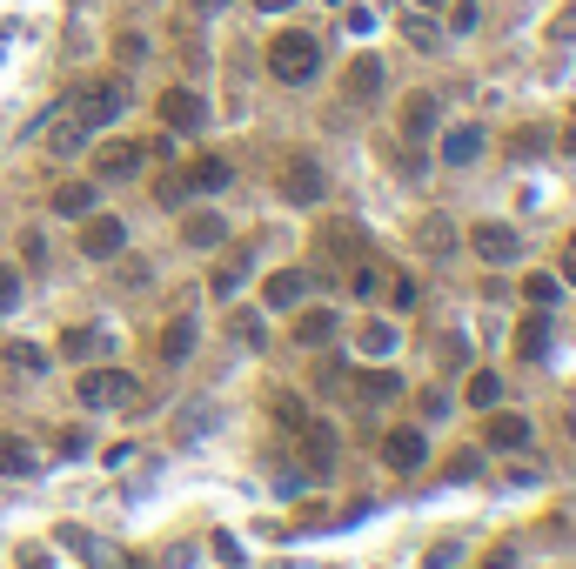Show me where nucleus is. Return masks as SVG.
I'll return each instance as SVG.
<instances>
[{"label":"nucleus","instance_id":"0eeeda50","mask_svg":"<svg viewBox=\"0 0 576 569\" xmlns=\"http://www.w3.org/2000/svg\"><path fill=\"white\" fill-rule=\"evenodd\" d=\"M469 248H476V255H483V262H516V255H523V235H516L510 221H476V228H469Z\"/></svg>","mask_w":576,"mask_h":569},{"label":"nucleus","instance_id":"72a5a7b5","mask_svg":"<svg viewBox=\"0 0 576 569\" xmlns=\"http://www.w3.org/2000/svg\"><path fill=\"white\" fill-rule=\"evenodd\" d=\"M389 302H396V308H416V282H409V275H396V282H389Z\"/></svg>","mask_w":576,"mask_h":569},{"label":"nucleus","instance_id":"bb28decb","mask_svg":"<svg viewBox=\"0 0 576 569\" xmlns=\"http://www.w3.org/2000/svg\"><path fill=\"white\" fill-rule=\"evenodd\" d=\"M496 395H503V382H496V375H469V402H476V409H489V402H496Z\"/></svg>","mask_w":576,"mask_h":569},{"label":"nucleus","instance_id":"58836bf2","mask_svg":"<svg viewBox=\"0 0 576 569\" xmlns=\"http://www.w3.org/2000/svg\"><path fill=\"white\" fill-rule=\"evenodd\" d=\"M21 569H47V549H27V556H21Z\"/></svg>","mask_w":576,"mask_h":569},{"label":"nucleus","instance_id":"f03ea898","mask_svg":"<svg viewBox=\"0 0 576 569\" xmlns=\"http://www.w3.org/2000/svg\"><path fill=\"white\" fill-rule=\"evenodd\" d=\"M74 389H81L88 409H134V402H141V382H134L128 369H88Z\"/></svg>","mask_w":576,"mask_h":569},{"label":"nucleus","instance_id":"aec40b11","mask_svg":"<svg viewBox=\"0 0 576 569\" xmlns=\"http://www.w3.org/2000/svg\"><path fill=\"white\" fill-rule=\"evenodd\" d=\"M543 349H550V315H530V322L516 329V355H530V362H536Z\"/></svg>","mask_w":576,"mask_h":569},{"label":"nucleus","instance_id":"a19ab883","mask_svg":"<svg viewBox=\"0 0 576 569\" xmlns=\"http://www.w3.org/2000/svg\"><path fill=\"white\" fill-rule=\"evenodd\" d=\"M255 7H262V14H282V7H295V0H255Z\"/></svg>","mask_w":576,"mask_h":569},{"label":"nucleus","instance_id":"37998d69","mask_svg":"<svg viewBox=\"0 0 576 569\" xmlns=\"http://www.w3.org/2000/svg\"><path fill=\"white\" fill-rule=\"evenodd\" d=\"M416 7H443V0H416Z\"/></svg>","mask_w":576,"mask_h":569},{"label":"nucleus","instance_id":"f257e3e1","mask_svg":"<svg viewBox=\"0 0 576 569\" xmlns=\"http://www.w3.org/2000/svg\"><path fill=\"white\" fill-rule=\"evenodd\" d=\"M315 67H322L315 34H275V41H268V74H275V81L302 88V81H315Z\"/></svg>","mask_w":576,"mask_h":569},{"label":"nucleus","instance_id":"39448f33","mask_svg":"<svg viewBox=\"0 0 576 569\" xmlns=\"http://www.w3.org/2000/svg\"><path fill=\"white\" fill-rule=\"evenodd\" d=\"M322 195H329L322 168H315L309 154H288V168H282V201H295V208H315Z\"/></svg>","mask_w":576,"mask_h":569},{"label":"nucleus","instance_id":"ddd939ff","mask_svg":"<svg viewBox=\"0 0 576 569\" xmlns=\"http://www.w3.org/2000/svg\"><path fill=\"white\" fill-rule=\"evenodd\" d=\"M54 215L61 221H88L94 215V181H61V188H54Z\"/></svg>","mask_w":576,"mask_h":569},{"label":"nucleus","instance_id":"9b49d317","mask_svg":"<svg viewBox=\"0 0 576 569\" xmlns=\"http://www.w3.org/2000/svg\"><path fill=\"white\" fill-rule=\"evenodd\" d=\"M335 329H342V322H335V308H302V315H295V342H302V349L335 342Z\"/></svg>","mask_w":576,"mask_h":569},{"label":"nucleus","instance_id":"ea45409f","mask_svg":"<svg viewBox=\"0 0 576 569\" xmlns=\"http://www.w3.org/2000/svg\"><path fill=\"white\" fill-rule=\"evenodd\" d=\"M563 154H576V114H570V128H563Z\"/></svg>","mask_w":576,"mask_h":569},{"label":"nucleus","instance_id":"412c9836","mask_svg":"<svg viewBox=\"0 0 576 569\" xmlns=\"http://www.w3.org/2000/svg\"><path fill=\"white\" fill-rule=\"evenodd\" d=\"M489 442H496V449H523V442H530V422L523 416H489Z\"/></svg>","mask_w":576,"mask_h":569},{"label":"nucleus","instance_id":"5701e85b","mask_svg":"<svg viewBox=\"0 0 576 569\" xmlns=\"http://www.w3.org/2000/svg\"><path fill=\"white\" fill-rule=\"evenodd\" d=\"M61 349H67V355H94V349H108V329H67Z\"/></svg>","mask_w":576,"mask_h":569},{"label":"nucleus","instance_id":"a878e982","mask_svg":"<svg viewBox=\"0 0 576 569\" xmlns=\"http://www.w3.org/2000/svg\"><path fill=\"white\" fill-rule=\"evenodd\" d=\"M228 329L242 335L248 349H262V315H255V308H235V322H228Z\"/></svg>","mask_w":576,"mask_h":569},{"label":"nucleus","instance_id":"e433bc0d","mask_svg":"<svg viewBox=\"0 0 576 569\" xmlns=\"http://www.w3.org/2000/svg\"><path fill=\"white\" fill-rule=\"evenodd\" d=\"M483 569H516V549H489V563Z\"/></svg>","mask_w":576,"mask_h":569},{"label":"nucleus","instance_id":"7ed1b4c3","mask_svg":"<svg viewBox=\"0 0 576 569\" xmlns=\"http://www.w3.org/2000/svg\"><path fill=\"white\" fill-rule=\"evenodd\" d=\"M228 181H235V161H222V154H201L195 168H181L175 181H168V188H161V201H168V208H175L181 195H215V188H228Z\"/></svg>","mask_w":576,"mask_h":569},{"label":"nucleus","instance_id":"f704fd0d","mask_svg":"<svg viewBox=\"0 0 576 569\" xmlns=\"http://www.w3.org/2000/svg\"><path fill=\"white\" fill-rule=\"evenodd\" d=\"M409 41H416L422 54H436V27H429V21H409Z\"/></svg>","mask_w":576,"mask_h":569},{"label":"nucleus","instance_id":"423d86ee","mask_svg":"<svg viewBox=\"0 0 576 569\" xmlns=\"http://www.w3.org/2000/svg\"><path fill=\"white\" fill-rule=\"evenodd\" d=\"M128 248V221L121 215H88V228H81V255L88 262H114Z\"/></svg>","mask_w":576,"mask_h":569},{"label":"nucleus","instance_id":"c9c22d12","mask_svg":"<svg viewBox=\"0 0 576 569\" xmlns=\"http://www.w3.org/2000/svg\"><path fill=\"white\" fill-rule=\"evenodd\" d=\"M114 54H121V61H141V54H148V41H141V34H121V47H114Z\"/></svg>","mask_w":576,"mask_h":569},{"label":"nucleus","instance_id":"9d476101","mask_svg":"<svg viewBox=\"0 0 576 569\" xmlns=\"http://www.w3.org/2000/svg\"><path fill=\"white\" fill-rule=\"evenodd\" d=\"M376 94H382V61H376V54H355V61H349V101H355V108H369Z\"/></svg>","mask_w":576,"mask_h":569},{"label":"nucleus","instance_id":"1a4fd4ad","mask_svg":"<svg viewBox=\"0 0 576 569\" xmlns=\"http://www.w3.org/2000/svg\"><path fill=\"white\" fill-rule=\"evenodd\" d=\"M161 121H168V128H181V134H195L201 121H208V108H201L195 88H168V94H161Z\"/></svg>","mask_w":576,"mask_h":569},{"label":"nucleus","instance_id":"79ce46f5","mask_svg":"<svg viewBox=\"0 0 576 569\" xmlns=\"http://www.w3.org/2000/svg\"><path fill=\"white\" fill-rule=\"evenodd\" d=\"M195 7H201V14H215V7H222V0H195Z\"/></svg>","mask_w":576,"mask_h":569},{"label":"nucleus","instance_id":"f3484780","mask_svg":"<svg viewBox=\"0 0 576 569\" xmlns=\"http://www.w3.org/2000/svg\"><path fill=\"white\" fill-rule=\"evenodd\" d=\"M476 154H483V128H456V134L443 141V161H449V168H469Z\"/></svg>","mask_w":576,"mask_h":569},{"label":"nucleus","instance_id":"473e14b6","mask_svg":"<svg viewBox=\"0 0 576 569\" xmlns=\"http://www.w3.org/2000/svg\"><path fill=\"white\" fill-rule=\"evenodd\" d=\"M275 416H282L288 429H302V422H309V416H302V402H295V395H275Z\"/></svg>","mask_w":576,"mask_h":569},{"label":"nucleus","instance_id":"4c0bfd02","mask_svg":"<svg viewBox=\"0 0 576 569\" xmlns=\"http://www.w3.org/2000/svg\"><path fill=\"white\" fill-rule=\"evenodd\" d=\"M563 282H576V241L563 248Z\"/></svg>","mask_w":576,"mask_h":569},{"label":"nucleus","instance_id":"393cba45","mask_svg":"<svg viewBox=\"0 0 576 569\" xmlns=\"http://www.w3.org/2000/svg\"><path fill=\"white\" fill-rule=\"evenodd\" d=\"M422 241H429V255H449V248H456V228H449L443 215H429L422 221Z\"/></svg>","mask_w":576,"mask_h":569},{"label":"nucleus","instance_id":"c85d7f7f","mask_svg":"<svg viewBox=\"0 0 576 569\" xmlns=\"http://www.w3.org/2000/svg\"><path fill=\"white\" fill-rule=\"evenodd\" d=\"M47 148H54V154H74V148H88V134L74 128V121H61V128H54V141H47Z\"/></svg>","mask_w":576,"mask_h":569},{"label":"nucleus","instance_id":"2eb2a0df","mask_svg":"<svg viewBox=\"0 0 576 569\" xmlns=\"http://www.w3.org/2000/svg\"><path fill=\"white\" fill-rule=\"evenodd\" d=\"M436 94H409V108H402V134H409V141H422V134L436 128Z\"/></svg>","mask_w":576,"mask_h":569},{"label":"nucleus","instance_id":"7c9ffc66","mask_svg":"<svg viewBox=\"0 0 576 569\" xmlns=\"http://www.w3.org/2000/svg\"><path fill=\"white\" fill-rule=\"evenodd\" d=\"M14 302H21V268L0 262V308H14Z\"/></svg>","mask_w":576,"mask_h":569},{"label":"nucleus","instance_id":"4468645a","mask_svg":"<svg viewBox=\"0 0 576 569\" xmlns=\"http://www.w3.org/2000/svg\"><path fill=\"white\" fill-rule=\"evenodd\" d=\"M181 241H188V248H222V241H228V221L201 208V215H188V221H181Z\"/></svg>","mask_w":576,"mask_h":569},{"label":"nucleus","instance_id":"cd10ccee","mask_svg":"<svg viewBox=\"0 0 576 569\" xmlns=\"http://www.w3.org/2000/svg\"><path fill=\"white\" fill-rule=\"evenodd\" d=\"M523 295H530V302H556V295H563V275H530Z\"/></svg>","mask_w":576,"mask_h":569},{"label":"nucleus","instance_id":"dca6fc26","mask_svg":"<svg viewBox=\"0 0 576 569\" xmlns=\"http://www.w3.org/2000/svg\"><path fill=\"white\" fill-rule=\"evenodd\" d=\"M188 355H195V322H188V315H181V322H168V329H161V362H188Z\"/></svg>","mask_w":576,"mask_h":569},{"label":"nucleus","instance_id":"f8f14e48","mask_svg":"<svg viewBox=\"0 0 576 569\" xmlns=\"http://www.w3.org/2000/svg\"><path fill=\"white\" fill-rule=\"evenodd\" d=\"M302 288H309V275H302V268H275V275L262 282V302H268V308H295V302H302Z\"/></svg>","mask_w":576,"mask_h":569},{"label":"nucleus","instance_id":"2f4dec72","mask_svg":"<svg viewBox=\"0 0 576 569\" xmlns=\"http://www.w3.org/2000/svg\"><path fill=\"white\" fill-rule=\"evenodd\" d=\"M7 362H21V369H47V355L34 349V342H14V349H7Z\"/></svg>","mask_w":576,"mask_h":569},{"label":"nucleus","instance_id":"20e7f679","mask_svg":"<svg viewBox=\"0 0 576 569\" xmlns=\"http://www.w3.org/2000/svg\"><path fill=\"white\" fill-rule=\"evenodd\" d=\"M121 108H128V88L101 81V88H88L81 101H74V114H67V121H74L81 134H94V128H114V121H121Z\"/></svg>","mask_w":576,"mask_h":569},{"label":"nucleus","instance_id":"a211bd4d","mask_svg":"<svg viewBox=\"0 0 576 569\" xmlns=\"http://www.w3.org/2000/svg\"><path fill=\"white\" fill-rule=\"evenodd\" d=\"M355 395L389 402V395H402V375H396V369H369V375H355Z\"/></svg>","mask_w":576,"mask_h":569},{"label":"nucleus","instance_id":"6ab92c4d","mask_svg":"<svg viewBox=\"0 0 576 569\" xmlns=\"http://www.w3.org/2000/svg\"><path fill=\"white\" fill-rule=\"evenodd\" d=\"M0 476H34V449L21 436H0Z\"/></svg>","mask_w":576,"mask_h":569},{"label":"nucleus","instance_id":"4be33fe9","mask_svg":"<svg viewBox=\"0 0 576 569\" xmlns=\"http://www.w3.org/2000/svg\"><path fill=\"white\" fill-rule=\"evenodd\" d=\"M94 168H101L108 181H121V175H134V168H141V148H134V141H128V148H101V161H94Z\"/></svg>","mask_w":576,"mask_h":569},{"label":"nucleus","instance_id":"b1692460","mask_svg":"<svg viewBox=\"0 0 576 569\" xmlns=\"http://www.w3.org/2000/svg\"><path fill=\"white\" fill-rule=\"evenodd\" d=\"M242 282H248V255H235V262L215 268V282H208V288H215V295H235Z\"/></svg>","mask_w":576,"mask_h":569},{"label":"nucleus","instance_id":"c756f323","mask_svg":"<svg viewBox=\"0 0 576 569\" xmlns=\"http://www.w3.org/2000/svg\"><path fill=\"white\" fill-rule=\"evenodd\" d=\"M389 342H396V329H389V322H369V329H362V349H369V355H382Z\"/></svg>","mask_w":576,"mask_h":569},{"label":"nucleus","instance_id":"6e6552de","mask_svg":"<svg viewBox=\"0 0 576 569\" xmlns=\"http://www.w3.org/2000/svg\"><path fill=\"white\" fill-rule=\"evenodd\" d=\"M382 462H389L396 476H416L422 462H429V442H422V429H389V442H382Z\"/></svg>","mask_w":576,"mask_h":569}]
</instances>
